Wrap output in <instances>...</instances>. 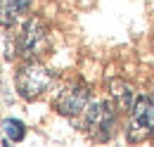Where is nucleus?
Segmentation results:
<instances>
[{"instance_id": "f257e3e1", "label": "nucleus", "mask_w": 154, "mask_h": 147, "mask_svg": "<svg viewBox=\"0 0 154 147\" xmlns=\"http://www.w3.org/2000/svg\"><path fill=\"white\" fill-rule=\"evenodd\" d=\"M52 81H55V74L38 62L24 64L14 76V86L24 100H38L45 90H50Z\"/></svg>"}, {"instance_id": "f03ea898", "label": "nucleus", "mask_w": 154, "mask_h": 147, "mask_svg": "<svg viewBox=\"0 0 154 147\" xmlns=\"http://www.w3.org/2000/svg\"><path fill=\"white\" fill-rule=\"evenodd\" d=\"M50 50V33L40 19H31L21 26V33L17 36V52L26 62H36Z\"/></svg>"}, {"instance_id": "7ed1b4c3", "label": "nucleus", "mask_w": 154, "mask_h": 147, "mask_svg": "<svg viewBox=\"0 0 154 147\" xmlns=\"http://www.w3.org/2000/svg\"><path fill=\"white\" fill-rule=\"evenodd\" d=\"M85 130L95 138V140H112L116 133V109L112 102L100 100L93 102L85 111Z\"/></svg>"}, {"instance_id": "20e7f679", "label": "nucleus", "mask_w": 154, "mask_h": 147, "mask_svg": "<svg viewBox=\"0 0 154 147\" xmlns=\"http://www.w3.org/2000/svg\"><path fill=\"white\" fill-rule=\"evenodd\" d=\"M88 100H90V88L85 83H71L57 95L55 107L64 116H76L88 107Z\"/></svg>"}, {"instance_id": "39448f33", "label": "nucleus", "mask_w": 154, "mask_h": 147, "mask_svg": "<svg viewBox=\"0 0 154 147\" xmlns=\"http://www.w3.org/2000/svg\"><path fill=\"white\" fill-rule=\"evenodd\" d=\"M131 116H133V128L140 130L142 138H147L149 133H154V100L152 97L140 95L135 100L133 109H131Z\"/></svg>"}, {"instance_id": "423d86ee", "label": "nucleus", "mask_w": 154, "mask_h": 147, "mask_svg": "<svg viewBox=\"0 0 154 147\" xmlns=\"http://www.w3.org/2000/svg\"><path fill=\"white\" fill-rule=\"evenodd\" d=\"M109 90H112V97L116 100L119 109H123V111L133 109L137 97L133 95V86H131V83H126V81H121V78H112V81H109Z\"/></svg>"}, {"instance_id": "0eeeda50", "label": "nucleus", "mask_w": 154, "mask_h": 147, "mask_svg": "<svg viewBox=\"0 0 154 147\" xmlns=\"http://www.w3.org/2000/svg\"><path fill=\"white\" fill-rule=\"evenodd\" d=\"M31 10V0H2V26L10 29L19 17H24Z\"/></svg>"}, {"instance_id": "6e6552de", "label": "nucleus", "mask_w": 154, "mask_h": 147, "mask_svg": "<svg viewBox=\"0 0 154 147\" xmlns=\"http://www.w3.org/2000/svg\"><path fill=\"white\" fill-rule=\"evenodd\" d=\"M2 130H5L7 140H12V142H21V140L26 138V128H24V124L17 121V119H5V121H2Z\"/></svg>"}]
</instances>
